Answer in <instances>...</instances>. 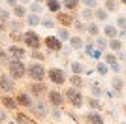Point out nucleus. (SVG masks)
I'll return each instance as SVG.
<instances>
[{
  "instance_id": "24",
  "label": "nucleus",
  "mask_w": 126,
  "mask_h": 124,
  "mask_svg": "<svg viewBox=\"0 0 126 124\" xmlns=\"http://www.w3.org/2000/svg\"><path fill=\"white\" fill-rule=\"evenodd\" d=\"M107 47H109L111 51H119V49H122V40L121 38H111L107 41Z\"/></svg>"
},
{
  "instance_id": "59",
  "label": "nucleus",
  "mask_w": 126,
  "mask_h": 124,
  "mask_svg": "<svg viewBox=\"0 0 126 124\" xmlns=\"http://www.w3.org/2000/svg\"><path fill=\"white\" fill-rule=\"evenodd\" d=\"M121 124H124V122H121Z\"/></svg>"
},
{
  "instance_id": "1",
  "label": "nucleus",
  "mask_w": 126,
  "mask_h": 124,
  "mask_svg": "<svg viewBox=\"0 0 126 124\" xmlns=\"http://www.w3.org/2000/svg\"><path fill=\"white\" fill-rule=\"evenodd\" d=\"M64 102H68L74 109L83 107L85 98H83V92H81V88H74V87L66 88V92H64Z\"/></svg>"
},
{
  "instance_id": "34",
  "label": "nucleus",
  "mask_w": 126,
  "mask_h": 124,
  "mask_svg": "<svg viewBox=\"0 0 126 124\" xmlns=\"http://www.w3.org/2000/svg\"><path fill=\"white\" fill-rule=\"evenodd\" d=\"M102 55H104V53H102L100 49H98V47H92V51L89 53V57L92 58V60H100V58H102Z\"/></svg>"
},
{
  "instance_id": "39",
  "label": "nucleus",
  "mask_w": 126,
  "mask_h": 124,
  "mask_svg": "<svg viewBox=\"0 0 126 124\" xmlns=\"http://www.w3.org/2000/svg\"><path fill=\"white\" fill-rule=\"evenodd\" d=\"M30 11H32V13H42L43 6L40 4V2H32V4H30Z\"/></svg>"
},
{
  "instance_id": "36",
  "label": "nucleus",
  "mask_w": 126,
  "mask_h": 124,
  "mask_svg": "<svg viewBox=\"0 0 126 124\" xmlns=\"http://www.w3.org/2000/svg\"><path fill=\"white\" fill-rule=\"evenodd\" d=\"M10 28H11L13 34H21V23H19V21H11V23H10Z\"/></svg>"
},
{
  "instance_id": "25",
  "label": "nucleus",
  "mask_w": 126,
  "mask_h": 124,
  "mask_svg": "<svg viewBox=\"0 0 126 124\" xmlns=\"http://www.w3.org/2000/svg\"><path fill=\"white\" fill-rule=\"evenodd\" d=\"M104 34H105V38H107V40H111V38H117V26H113V25H105V26H104Z\"/></svg>"
},
{
  "instance_id": "35",
  "label": "nucleus",
  "mask_w": 126,
  "mask_h": 124,
  "mask_svg": "<svg viewBox=\"0 0 126 124\" xmlns=\"http://www.w3.org/2000/svg\"><path fill=\"white\" fill-rule=\"evenodd\" d=\"M15 124H30V120L26 119V115H23V113H17L15 115V120H13Z\"/></svg>"
},
{
  "instance_id": "56",
  "label": "nucleus",
  "mask_w": 126,
  "mask_h": 124,
  "mask_svg": "<svg viewBox=\"0 0 126 124\" xmlns=\"http://www.w3.org/2000/svg\"><path fill=\"white\" fill-rule=\"evenodd\" d=\"M121 2H122V4H126V0H121Z\"/></svg>"
},
{
  "instance_id": "8",
  "label": "nucleus",
  "mask_w": 126,
  "mask_h": 124,
  "mask_svg": "<svg viewBox=\"0 0 126 124\" xmlns=\"http://www.w3.org/2000/svg\"><path fill=\"white\" fill-rule=\"evenodd\" d=\"M47 102L51 103V107H62L64 105V94L60 90H49L47 92Z\"/></svg>"
},
{
  "instance_id": "58",
  "label": "nucleus",
  "mask_w": 126,
  "mask_h": 124,
  "mask_svg": "<svg viewBox=\"0 0 126 124\" xmlns=\"http://www.w3.org/2000/svg\"><path fill=\"white\" fill-rule=\"evenodd\" d=\"M8 124H15V122H8Z\"/></svg>"
},
{
  "instance_id": "45",
  "label": "nucleus",
  "mask_w": 126,
  "mask_h": 124,
  "mask_svg": "<svg viewBox=\"0 0 126 124\" xmlns=\"http://www.w3.org/2000/svg\"><path fill=\"white\" fill-rule=\"evenodd\" d=\"M117 26H119V28H126V17H119V19H117Z\"/></svg>"
},
{
  "instance_id": "3",
  "label": "nucleus",
  "mask_w": 126,
  "mask_h": 124,
  "mask_svg": "<svg viewBox=\"0 0 126 124\" xmlns=\"http://www.w3.org/2000/svg\"><path fill=\"white\" fill-rule=\"evenodd\" d=\"M45 72H47V70L43 68L42 62H36V60H34L32 64L26 66V73H25V75H28L32 81H43V79H45Z\"/></svg>"
},
{
  "instance_id": "18",
  "label": "nucleus",
  "mask_w": 126,
  "mask_h": 124,
  "mask_svg": "<svg viewBox=\"0 0 126 124\" xmlns=\"http://www.w3.org/2000/svg\"><path fill=\"white\" fill-rule=\"evenodd\" d=\"M72 21H74V17L70 15V11L68 13H60V11L57 13V23H60V25L68 26V25H72Z\"/></svg>"
},
{
  "instance_id": "23",
  "label": "nucleus",
  "mask_w": 126,
  "mask_h": 124,
  "mask_svg": "<svg viewBox=\"0 0 126 124\" xmlns=\"http://www.w3.org/2000/svg\"><path fill=\"white\" fill-rule=\"evenodd\" d=\"M13 15H15L17 19H25L26 17V8L23 4H15L13 6Z\"/></svg>"
},
{
  "instance_id": "60",
  "label": "nucleus",
  "mask_w": 126,
  "mask_h": 124,
  "mask_svg": "<svg viewBox=\"0 0 126 124\" xmlns=\"http://www.w3.org/2000/svg\"><path fill=\"white\" fill-rule=\"evenodd\" d=\"M0 98H2V96H0Z\"/></svg>"
},
{
  "instance_id": "51",
  "label": "nucleus",
  "mask_w": 126,
  "mask_h": 124,
  "mask_svg": "<svg viewBox=\"0 0 126 124\" xmlns=\"http://www.w3.org/2000/svg\"><path fill=\"white\" fill-rule=\"evenodd\" d=\"M115 53H117V57H115L117 60H124V51H122V49H119V51H115Z\"/></svg>"
},
{
  "instance_id": "28",
  "label": "nucleus",
  "mask_w": 126,
  "mask_h": 124,
  "mask_svg": "<svg viewBox=\"0 0 126 124\" xmlns=\"http://www.w3.org/2000/svg\"><path fill=\"white\" fill-rule=\"evenodd\" d=\"M57 38H58L60 41H68V40H70V30L66 28V26H64V28H60V30H58V34H57Z\"/></svg>"
},
{
  "instance_id": "15",
  "label": "nucleus",
  "mask_w": 126,
  "mask_h": 124,
  "mask_svg": "<svg viewBox=\"0 0 126 124\" xmlns=\"http://www.w3.org/2000/svg\"><path fill=\"white\" fill-rule=\"evenodd\" d=\"M92 17H94L96 21H107L109 11L105 10V8H94V10H92Z\"/></svg>"
},
{
  "instance_id": "43",
  "label": "nucleus",
  "mask_w": 126,
  "mask_h": 124,
  "mask_svg": "<svg viewBox=\"0 0 126 124\" xmlns=\"http://www.w3.org/2000/svg\"><path fill=\"white\" fill-rule=\"evenodd\" d=\"M109 68H111V70H113V72H115V73H121L122 72V68H121V64H119V62H113V64H109Z\"/></svg>"
},
{
  "instance_id": "53",
  "label": "nucleus",
  "mask_w": 126,
  "mask_h": 124,
  "mask_svg": "<svg viewBox=\"0 0 126 124\" xmlns=\"http://www.w3.org/2000/svg\"><path fill=\"white\" fill-rule=\"evenodd\" d=\"M6 4H8V6H11V8H13V6H15V4H19V2H17V0H6Z\"/></svg>"
},
{
  "instance_id": "2",
  "label": "nucleus",
  "mask_w": 126,
  "mask_h": 124,
  "mask_svg": "<svg viewBox=\"0 0 126 124\" xmlns=\"http://www.w3.org/2000/svg\"><path fill=\"white\" fill-rule=\"evenodd\" d=\"M26 73V66L23 64V60H19V58H10L8 60V75L10 77H13L17 81V79H23Z\"/></svg>"
},
{
  "instance_id": "57",
  "label": "nucleus",
  "mask_w": 126,
  "mask_h": 124,
  "mask_svg": "<svg viewBox=\"0 0 126 124\" xmlns=\"http://www.w3.org/2000/svg\"><path fill=\"white\" fill-rule=\"evenodd\" d=\"M0 73H2V66H0Z\"/></svg>"
},
{
  "instance_id": "27",
  "label": "nucleus",
  "mask_w": 126,
  "mask_h": 124,
  "mask_svg": "<svg viewBox=\"0 0 126 124\" xmlns=\"http://www.w3.org/2000/svg\"><path fill=\"white\" fill-rule=\"evenodd\" d=\"M96 47H98L100 51L107 49V38L105 36H96Z\"/></svg>"
},
{
  "instance_id": "54",
  "label": "nucleus",
  "mask_w": 126,
  "mask_h": 124,
  "mask_svg": "<svg viewBox=\"0 0 126 124\" xmlns=\"http://www.w3.org/2000/svg\"><path fill=\"white\" fill-rule=\"evenodd\" d=\"M2 30H6V21L0 19V32H2Z\"/></svg>"
},
{
  "instance_id": "29",
  "label": "nucleus",
  "mask_w": 126,
  "mask_h": 124,
  "mask_svg": "<svg viewBox=\"0 0 126 124\" xmlns=\"http://www.w3.org/2000/svg\"><path fill=\"white\" fill-rule=\"evenodd\" d=\"M96 72L100 73V75H107V72H109V66H107L105 62H98V64H96Z\"/></svg>"
},
{
  "instance_id": "17",
  "label": "nucleus",
  "mask_w": 126,
  "mask_h": 124,
  "mask_svg": "<svg viewBox=\"0 0 126 124\" xmlns=\"http://www.w3.org/2000/svg\"><path fill=\"white\" fill-rule=\"evenodd\" d=\"M60 6L66 11H75L79 8V0H60Z\"/></svg>"
},
{
  "instance_id": "49",
  "label": "nucleus",
  "mask_w": 126,
  "mask_h": 124,
  "mask_svg": "<svg viewBox=\"0 0 126 124\" xmlns=\"http://www.w3.org/2000/svg\"><path fill=\"white\" fill-rule=\"evenodd\" d=\"M115 60H117L115 55H105V64H107V66H109V64H113Z\"/></svg>"
},
{
  "instance_id": "5",
  "label": "nucleus",
  "mask_w": 126,
  "mask_h": 124,
  "mask_svg": "<svg viewBox=\"0 0 126 124\" xmlns=\"http://www.w3.org/2000/svg\"><path fill=\"white\" fill-rule=\"evenodd\" d=\"M32 111V115L34 117H38V119H43V117H47L49 115V107H47V103L43 102V100L36 98V102H32V105L28 107Z\"/></svg>"
},
{
  "instance_id": "22",
  "label": "nucleus",
  "mask_w": 126,
  "mask_h": 124,
  "mask_svg": "<svg viewBox=\"0 0 126 124\" xmlns=\"http://www.w3.org/2000/svg\"><path fill=\"white\" fill-rule=\"evenodd\" d=\"M122 87H124V79L122 77H113L111 79V88L117 90L119 94H122Z\"/></svg>"
},
{
  "instance_id": "4",
  "label": "nucleus",
  "mask_w": 126,
  "mask_h": 124,
  "mask_svg": "<svg viewBox=\"0 0 126 124\" xmlns=\"http://www.w3.org/2000/svg\"><path fill=\"white\" fill-rule=\"evenodd\" d=\"M21 40H23V43H25L26 47H30V49H40V45H42V38H40V34H38L36 30L23 32Z\"/></svg>"
},
{
  "instance_id": "31",
  "label": "nucleus",
  "mask_w": 126,
  "mask_h": 124,
  "mask_svg": "<svg viewBox=\"0 0 126 124\" xmlns=\"http://www.w3.org/2000/svg\"><path fill=\"white\" fill-rule=\"evenodd\" d=\"M28 57H32V58H34V60H38V62H42L43 58H45V55H43V53L40 51V49H32Z\"/></svg>"
},
{
  "instance_id": "37",
  "label": "nucleus",
  "mask_w": 126,
  "mask_h": 124,
  "mask_svg": "<svg viewBox=\"0 0 126 124\" xmlns=\"http://www.w3.org/2000/svg\"><path fill=\"white\" fill-rule=\"evenodd\" d=\"M90 90H92V94H94V98H100L102 96V88H100L98 83H92V85H90Z\"/></svg>"
},
{
  "instance_id": "9",
  "label": "nucleus",
  "mask_w": 126,
  "mask_h": 124,
  "mask_svg": "<svg viewBox=\"0 0 126 124\" xmlns=\"http://www.w3.org/2000/svg\"><path fill=\"white\" fill-rule=\"evenodd\" d=\"M43 92H45V85H43V81H32L30 85H28V94H30L32 98H40Z\"/></svg>"
},
{
  "instance_id": "47",
  "label": "nucleus",
  "mask_w": 126,
  "mask_h": 124,
  "mask_svg": "<svg viewBox=\"0 0 126 124\" xmlns=\"http://www.w3.org/2000/svg\"><path fill=\"white\" fill-rule=\"evenodd\" d=\"M0 19L8 21V19H10V11H8V10H0Z\"/></svg>"
},
{
  "instance_id": "41",
  "label": "nucleus",
  "mask_w": 126,
  "mask_h": 124,
  "mask_svg": "<svg viewBox=\"0 0 126 124\" xmlns=\"http://www.w3.org/2000/svg\"><path fill=\"white\" fill-rule=\"evenodd\" d=\"M40 25L45 26V28H53V26H55V21H53L51 17H47V19H42V21H40Z\"/></svg>"
},
{
  "instance_id": "33",
  "label": "nucleus",
  "mask_w": 126,
  "mask_h": 124,
  "mask_svg": "<svg viewBox=\"0 0 126 124\" xmlns=\"http://www.w3.org/2000/svg\"><path fill=\"white\" fill-rule=\"evenodd\" d=\"M72 26H74L75 30H79V32H85V30H87V25H85V23H81L79 19H74V21H72Z\"/></svg>"
},
{
  "instance_id": "46",
  "label": "nucleus",
  "mask_w": 126,
  "mask_h": 124,
  "mask_svg": "<svg viewBox=\"0 0 126 124\" xmlns=\"http://www.w3.org/2000/svg\"><path fill=\"white\" fill-rule=\"evenodd\" d=\"M105 94H107V98H111V100H113V98H119V96H121V94L117 92V90H113V88H109V90H107Z\"/></svg>"
},
{
  "instance_id": "11",
  "label": "nucleus",
  "mask_w": 126,
  "mask_h": 124,
  "mask_svg": "<svg viewBox=\"0 0 126 124\" xmlns=\"http://www.w3.org/2000/svg\"><path fill=\"white\" fill-rule=\"evenodd\" d=\"M8 57L23 60V58L26 57V51H25V47H23V45H17V43H13V45L8 47Z\"/></svg>"
},
{
  "instance_id": "19",
  "label": "nucleus",
  "mask_w": 126,
  "mask_h": 124,
  "mask_svg": "<svg viewBox=\"0 0 126 124\" xmlns=\"http://www.w3.org/2000/svg\"><path fill=\"white\" fill-rule=\"evenodd\" d=\"M70 47H72V49H75V51H81V49H83V40H81V36H70Z\"/></svg>"
},
{
  "instance_id": "55",
  "label": "nucleus",
  "mask_w": 126,
  "mask_h": 124,
  "mask_svg": "<svg viewBox=\"0 0 126 124\" xmlns=\"http://www.w3.org/2000/svg\"><path fill=\"white\" fill-rule=\"evenodd\" d=\"M21 2H30V0H21Z\"/></svg>"
},
{
  "instance_id": "48",
  "label": "nucleus",
  "mask_w": 126,
  "mask_h": 124,
  "mask_svg": "<svg viewBox=\"0 0 126 124\" xmlns=\"http://www.w3.org/2000/svg\"><path fill=\"white\" fill-rule=\"evenodd\" d=\"M8 60H10V57L6 55V51H4V49H0V62L4 64V62H8Z\"/></svg>"
},
{
  "instance_id": "52",
  "label": "nucleus",
  "mask_w": 126,
  "mask_h": 124,
  "mask_svg": "<svg viewBox=\"0 0 126 124\" xmlns=\"http://www.w3.org/2000/svg\"><path fill=\"white\" fill-rule=\"evenodd\" d=\"M6 120V109H0V122Z\"/></svg>"
},
{
  "instance_id": "21",
  "label": "nucleus",
  "mask_w": 126,
  "mask_h": 124,
  "mask_svg": "<svg viewBox=\"0 0 126 124\" xmlns=\"http://www.w3.org/2000/svg\"><path fill=\"white\" fill-rule=\"evenodd\" d=\"M70 85L74 88H83L85 87V81H83V77L79 75V73H74L72 77H70Z\"/></svg>"
},
{
  "instance_id": "44",
  "label": "nucleus",
  "mask_w": 126,
  "mask_h": 124,
  "mask_svg": "<svg viewBox=\"0 0 126 124\" xmlns=\"http://www.w3.org/2000/svg\"><path fill=\"white\" fill-rule=\"evenodd\" d=\"M81 17H83V19H90V17H92V8H87V10H83Z\"/></svg>"
},
{
  "instance_id": "10",
  "label": "nucleus",
  "mask_w": 126,
  "mask_h": 124,
  "mask_svg": "<svg viewBox=\"0 0 126 124\" xmlns=\"http://www.w3.org/2000/svg\"><path fill=\"white\" fill-rule=\"evenodd\" d=\"M42 43H45L49 51H60V47H62V41L58 40L57 36H47V38H42Z\"/></svg>"
},
{
  "instance_id": "12",
  "label": "nucleus",
  "mask_w": 126,
  "mask_h": 124,
  "mask_svg": "<svg viewBox=\"0 0 126 124\" xmlns=\"http://www.w3.org/2000/svg\"><path fill=\"white\" fill-rule=\"evenodd\" d=\"M0 103H2V107L6 109V111H15L19 105H17L15 98L13 96H10V94H4L2 98H0Z\"/></svg>"
},
{
  "instance_id": "32",
  "label": "nucleus",
  "mask_w": 126,
  "mask_h": 124,
  "mask_svg": "<svg viewBox=\"0 0 126 124\" xmlns=\"http://www.w3.org/2000/svg\"><path fill=\"white\" fill-rule=\"evenodd\" d=\"M89 105H90V109H96V111H100V109H102V102L98 98H94V96L89 98Z\"/></svg>"
},
{
  "instance_id": "13",
  "label": "nucleus",
  "mask_w": 126,
  "mask_h": 124,
  "mask_svg": "<svg viewBox=\"0 0 126 124\" xmlns=\"http://www.w3.org/2000/svg\"><path fill=\"white\" fill-rule=\"evenodd\" d=\"M15 102H17V105H21V107H26V109H28V107L32 105V102H34V98H32L28 92H19V94L15 96Z\"/></svg>"
},
{
  "instance_id": "42",
  "label": "nucleus",
  "mask_w": 126,
  "mask_h": 124,
  "mask_svg": "<svg viewBox=\"0 0 126 124\" xmlns=\"http://www.w3.org/2000/svg\"><path fill=\"white\" fill-rule=\"evenodd\" d=\"M79 4H85L87 8H92V10L98 8V2H96V0H79Z\"/></svg>"
},
{
  "instance_id": "14",
  "label": "nucleus",
  "mask_w": 126,
  "mask_h": 124,
  "mask_svg": "<svg viewBox=\"0 0 126 124\" xmlns=\"http://www.w3.org/2000/svg\"><path fill=\"white\" fill-rule=\"evenodd\" d=\"M85 119L89 124H104V117H102L100 111H96V109H90L89 113L85 115Z\"/></svg>"
},
{
  "instance_id": "7",
  "label": "nucleus",
  "mask_w": 126,
  "mask_h": 124,
  "mask_svg": "<svg viewBox=\"0 0 126 124\" xmlns=\"http://www.w3.org/2000/svg\"><path fill=\"white\" fill-rule=\"evenodd\" d=\"M0 90L6 94H10L15 90V79L6 75V73H0Z\"/></svg>"
},
{
  "instance_id": "50",
  "label": "nucleus",
  "mask_w": 126,
  "mask_h": 124,
  "mask_svg": "<svg viewBox=\"0 0 126 124\" xmlns=\"http://www.w3.org/2000/svg\"><path fill=\"white\" fill-rule=\"evenodd\" d=\"M60 51H62L64 53V55H66V57H68V55H70V53H72V47H70V45H66V47H60Z\"/></svg>"
},
{
  "instance_id": "38",
  "label": "nucleus",
  "mask_w": 126,
  "mask_h": 124,
  "mask_svg": "<svg viewBox=\"0 0 126 124\" xmlns=\"http://www.w3.org/2000/svg\"><path fill=\"white\" fill-rule=\"evenodd\" d=\"M105 10L109 11H117V0H105Z\"/></svg>"
},
{
  "instance_id": "30",
  "label": "nucleus",
  "mask_w": 126,
  "mask_h": 124,
  "mask_svg": "<svg viewBox=\"0 0 126 124\" xmlns=\"http://www.w3.org/2000/svg\"><path fill=\"white\" fill-rule=\"evenodd\" d=\"M70 68H72V72L74 73H79V75H81V73L85 72V68H83V64H81V62H72V64H70Z\"/></svg>"
},
{
  "instance_id": "16",
  "label": "nucleus",
  "mask_w": 126,
  "mask_h": 124,
  "mask_svg": "<svg viewBox=\"0 0 126 124\" xmlns=\"http://www.w3.org/2000/svg\"><path fill=\"white\" fill-rule=\"evenodd\" d=\"M26 25L30 26V28H34V26L40 25V21H42V17H40V13H26Z\"/></svg>"
},
{
  "instance_id": "40",
  "label": "nucleus",
  "mask_w": 126,
  "mask_h": 124,
  "mask_svg": "<svg viewBox=\"0 0 126 124\" xmlns=\"http://www.w3.org/2000/svg\"><path fill=\"white\" fill-rule=\"evenodd\" d=\"M62 111H60V107H53L51 109V117H53V119H55V120H60V119H62Z\"/></svg>"
},
{
  "instance_id": "6",
  "label": "nucleus",
  "mask_w": 126,
  "mask_h": 124,
  "mask_svg": "<svg viewBox=\"0 0 126 124\" xmlns=\"http://www.w3.org/2000/svg\"><path fill=\"white\" fill-rule=\"evenodd\" d=\"M45 77H49V81H51L53 85H64V83H66V73H64V70H60V68H51V70H47V72H45Z\"/></svg>"
},
{
  "instance_id": "26",
  "label": "nucleus",
  "mask_w": 126,
  "mask_h": 124,
  "mask_svg": "<svg viewBox=\"0 0 126 124\" xmlns=\"http://www.w3.org/2000/svg\"><path fill=\"white\" fill-rule=\"evenodd\" d=\"M85 32H89L90 36H98L100 34V26L96 25V23H87V30Z\"/></svg>"
},
{
  "instance_id": "20",
  "label": "nucleus",
  "mask_w": 126,
  "mask_h": 124,
  "mask_svg": "<svg viewBox=\"0 0 126 124\" xmlns=\"http://www.w3.org/2000/svg\"><path fill=\"white\" fill-rule=\"evenodd\" d=\"M45 8H47L51 13H58V11L62 10V6H60V0H47V2H45Z\"/></svg>"
}]
</instances>
